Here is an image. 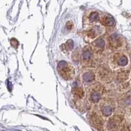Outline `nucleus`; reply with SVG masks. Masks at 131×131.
Returning a JSON list of instances; mask_svg holds the SVG:
<instances>
[{"label":"nucleus","instance_id":"obj_1","mask_svg":"<svg viewBox=\"0 0 131 131\" xmlns=\"http://www.w3.org/2000/svg\"><path fill=\"white\" fill-rule=\"evenodd\" d=\"M108 67L110 70H126L129 64V57L127 52L123 51H114L110 53L107 58Z\"/></svg>","mask_w":131,"mask_h":131},{"label":"nucleus","instance_id":"obj_2","mask_svg":"<svg viewBox=\"0 0 131 131\" xmlns=\"http://www.w3.org/2000/svg\"><path fill=\"white\" fill-rule=\"evenodd\" d=\"M105 88L100 83H94L89 86L86 91V100L88 106H97L104 98Z\"/></svg>","mask_w":131,"mask_h":131},{"label":"nucleus","instance_id":"obj_3","mask_svg":"<svg viewBox=\"0 0 131 131\" xmlns=\"http://www.w3.org/2000/svg\"><path fill=\"white\" fill-rule=\"evenodd\" d=\"M106 29L100 23L92 26L88 27L83 33V39L86 43H92L99 37L105 35Z\"/></svg>","mask_w":131,"mask_h":131},{"label":"nucleus","instance_id":"obj_4","mask_svg":"<svg viewBox=\"0 0 131 131\" xmlns=\"http://www.w3.org/2000/svg\"><path fill=\"white\" fill-rule=\"evenodd\" d=\"M96 111L104 121L115 115V104L112 100H104L97 106Z\"/></svg>","mask_w":131,"mask_h":131},{"label":"nucleus","instance_id":"obj_5","mask_svg":"<svg viewBox=\"0 0 131 131\" xmlns=\"http://www.w3.org/2000/svg\"><path fill=\"white\" fill-rule=\"evenodd\" d=\"M57 72L64 80L70 81L75 76V68L71 63L65 60H60L57 65Z\"/></svg>","mask_w":131,"mask_h":131},{"label":"nucleus","instance_id":"obj_6","mask_svg":"<svg viewBox=\"0 0 131 131\" xmlns=\"http://www.w3.org/2000/svg\"><path fill=\"white\" fill-rule=\"evenodd\" d=\"M107 47L110 50L115 51H122L125 49L126 47V41L124 37L117 34H112L107 35Z\"/></svg>","mask_w":131,"mask_h":131},{"label":"nucleus","instance_id":"obj_7","mask_svg":"<svg viewBox=\"0 0 131 131\" xmlns=\"http://www.w3.org/2000/svg\"><path fill=\"white\" fill-rule=\"evenodd\" d=\"M95 58V54L91 45L85 47L81 51V64L85 68L94 66Z\"/></svg>","mask_w":131,"mask_h":131},{"label":"nucleus","instance_id":"obj_8","mask_svg":"<svg viewBox=\"0 0 131 131\" xmlns=\"http://www.w3.org/2000/svg\"><path fill=\"white\" fill-rule=\"evenodd\" d=\"M107 35H104L102 37H99L98 39L94 41L93 43H91V47L92 48L93 52L95 54L96 58H99L106 51L107 47Z\"/></svg>","mask_w":131,"mask_h":131},{"label":"nucleus","instance_id":"obj_9","mask_svg":"<svg viewBox=\"0 0 131 131\" xmlns=\"http://www.w3.org/2000/svg\"><path fill=\"white\" fill-rule=\"evenodd\" d=\"M100 13L98 10L94 9L86 10L83 17V26H92L100 23Z\"/></svg>","mask_w":131,"mask_h":131},{"label":"nucleus","instance_id":"obj_10","mask_svg":"<svg viewBox=\"0 0 131 131\" xmlns=\"http://www.w3.org/2000/svg\"><path fill=\"white\" fill-rule=\"evenodd\" d=\"M72 96L73 100L77 105H81V103L85 98V92H84L83 85L80 79H76L74 81L72 85Z\"/></svg>","mask_w":131,"mask_h":131},{"label":"nucleus","instance_id":"obj_11","mask_svg":"<svg viewBox=\"0 0 131 131\" xmlns=\"http://www.w3.org/2000/svg\"><path fill=\"white\" fill-rule=\"evenodd\" d=\"M96 72L94 68H85L81 73L79 79L83 85L90 86L94 83L96 81Z\"/></svg>","mask_w":131,"mask_h":131},{"label":"nucleus","instance_id":"obj_12","mask_svg":"<svg viewBox=\"0 0 131 131\" xmlns=\"http://www.w3.org/2000/svg\"><path fill=\"white\" fill-rule=\"evenodd\" d=\"M122 118L119 115H114L104 121V127L106 131H117L121 126Z\"/></svg>","mask_w":131,"mask_h":131},{"label":"nucleus","instance_id":"obj_13","mask_svg":"<svg viewBox=\"0 0 131 131\" xmlns=\"http://www.w3.org/2000/svg\"><path fill=\"white\" fill-rule=\"evenodd\" d=\"M100 23L106 30L113 29L115 26V20L113 16L108 13H102L100 16Z\"/></svg>","mask_w":131,"mask_h":131},{"label":"nucleus","instance_id":"obj_14","mask_svg":"<svg viewBox=\"0 0 131 131\" xmlns=\"http://www.w3.org/2000/svg\"><path fill=\"white\" fill-rule=\"evenodd\" d=\"M89 117L90 118V121L93 125V127L99 130L104 127V120L96 111L91 112V113L89 114Z\"/></svg>","mask_w":131,"mask_h":131},{"label":"nucleus","instance_id":"obj_15","mask_svg":"<svg viewBox=\"0 0 131 131\" xmlns=\"http://www.w3.org/2000/svg\"><path fill=\"white\" fill-rule=\"evenodd\" d=\"M74 47V43L72 39H69L65 43L62 44L60 46V49L64 53H68L70 52L73 49Z\"/></svg>","mask_w":131,"mask_h":131},{"label":"nucleus","instance_id":"obj_16","mask_svg":"<svg viewBox=\"0 0 131 131\" xmlns=\"http://www.w3.org/2000/svg\"><path fill=\"white\" fill-rule=\"evenodd\" d=\"M110 71L108 70L107 69H106V68H102L98 69V71L97 72V75H98L101 76V79H108L110 78H111L110 77Z\"/></svg>","mask_w":131,"mask_h":131},{"label":"nucleus","instance_id":"obj_17","mask_svg":"<svg viewBox=\"0 0 131 131\" xmlns=\"http://www.w3.org/2000/svg\"><path fill=\"white\" fill-rule=\"evenodd\" d=\"M10 45H12L14 48L16 49V48H18V45H19V43H18V41L16 39L12 38L10 39Z\"/></svg>","mask_w":131,"mask_h":131},{"label":"nucleus","instance_id":"obj_18","mask_svg":"<svg viewBox=\"0 0 131 131\" xmlns=\"http://www.w3.org/2000/svg\"><path fill=\"white\" fill-rule=\"evenodd\" d=\"M66 28L68 29V30L71 31L74 28V24H73V23H72V21H68L66 23Z\"/></svg>","mask_w":131,"mask_h":131},{"label":"nucleus","instance_id":"obj_19","mask_svg":"<svg viewBox=\"0 0 131 131\" xmlns=\"http://www.w3.org/2000/svg\"><path fill=\"white\" fill-rule=\"evenodd\" d=\"M119 131H130V130H128V129H126V128H122L121 130H119Z\"/></svg>","mask_w":131,"mask_h":131}]
</instances>
